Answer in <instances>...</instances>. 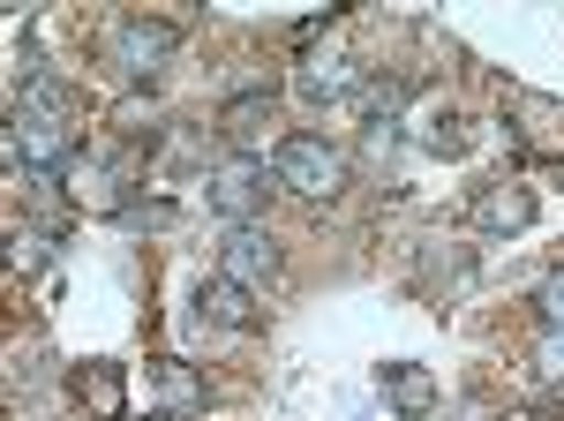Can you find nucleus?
I'll return each mask as SVG.
<instances>
[{"instance_id":"nucleus-21","label":"nucleus","mask_w":564,"mask_h":421,"mask_svg":"<svg viewBox=\"0 0 564 421\" xmlns=\"http://www.w3.org/2000/svg\"><path fill=\"white\" fill-rule=\"evenodd\" d=\"M452 421H489V407H481V399H467V407H452Z\"/></svg>"},{"instance_id":"nucleus-1","label":"nucleus","mask_w":564,"mask_h":421,"mask_svg":"<svg viewBox=\"0 0 564 421\" xmlns=\"http://www.w3.org/2000/svg\"><path fill=\"white\" fill-rule=\"evenodd\" d=\"M8 151L39 173H68L84 159V106L61 76H31L8 106Z\"/></svg>"},{"instance_id":"nucleus-9","label":"nucleus","mask_w":564,"mask_h":421,"mask_svg":"<svg viewBox=\"0 0 564 421\" xmlns=\"http://www.w3.org/2000/svg\"><path fill=\"white\" fill-rule=\"evenodd\" d=\"M68 391H76V407L90 421H129V369L121 361H84L68 377Z\"/></svg>"},{"instance_id":"nucleus-3","label":"nucleus","mask_w":564,"mask_h":421,"mask_svg":"<svg viewBox=\"0 0 564 421\" xmlns=\"http://www.w3.org/2000/svg\"><path fill=\"white\" fill-rule=\"evenodd\" d=\"M106 53H113V68H121L129 84H143V76H159L181 53V23H166V15H121Z\"/></svg>"},{"instance_id":"nucleus-18","label":"nucleus","mask_w":564,"mask_h":421,"mask_svg":"<svg viewBox=\"0 0 564 421\" xmlns=\"http://www.w3.org/2000/svg\"><path fill=\"white\" fill-rule=\"evenodd\" d=\"M45 249H53V226H15V234H8V256H15L23 271H31Z\"/></svg>"},{"instance_id":"nucleus-15","label":"nucleus","mask_w":564,"mask_h":421,"mask_svg":"<svg viewBox=\"0 0 564 421\" xmlns=\"http://www.w3.org/2000/svg\"><path fill=\"white\" fill-rule=\"evenodd\" d=\"M414 143H422L430 159H459V151H467V121H459L452 106H436V114H422V128H414Z\"/></svg>"},{"instance_id":"nucleus-4","label":"nucleus","mask_w":564,"mask_h":421,"mask_svg":"<svg viewBox=\"0 0 564 421\" xmlns=\"http://www.w3.org/2000/svg\"><path fill=\"white\" fill-rule=\"evenodd\" d=\"M68 204L84 218H129V204H135L129 159H76L68 166Z\"/></svg>"},{"instance_id":"nucleus-13","label":"nucleus","mask_w":564,"mask_h":421,"mask_svg":"<svg viewBox=\"0 0 564 421\" xmlns=\"http://www.w3.org/2000/svg\"><path fill=\"white\" fill-rule=\"evenodd\" d=\"M384 399H391V414L422 421L436 407V377H430V369H414V361H391V369H384Z\"/></svg>"},{"instance_id":"nucleus-17","label":"nucleus","mask_w":564,"mask_h":421,"mask_svg":"<svg viewBox=\"0 0 564 421\" xmlns=\"http://www.w3.org/2000/svg\"><path fill=\"white\" fill-rule=\"evenodd\" d=\"M459 287H475V256H467V249L430 256V263H422V294H459Z\"/></svg>"},{"instance_id":"nucleus-6","label":"nucleus","mask_w":564,"mask_h":421,"mask_svg":"<svg viewBox=\"0 0 564 421\" xmlns=\"http://www.w3.org/2000/svg\"><path fill=\"white\" fill-rule=\"evenodd\" d=\"M505 121H512V143H520L527 159H557L564 166V98L512 90V98H505Z\"/></svg>"},{"instance_id":"nucleus-10","label":"nucleus","mask_w":564,"mask_h":421,"mask_svg":"<svg viewBox=\"0 0 564 421\" xmlns=\"http://www.w3.org/2000/svg\"><path fill=\"white\" fill-rule=\"evenodd\" d=\"M218 128H226V143H234V159H257L263 136L279 128V98H271V90H241V98H226Z\"/></svg>"},{"instance_id":"nucleus-16","label":"nucleus","mask_w":564,"mask_h":421,"mask_svg":"<svg viewBox=\"0 0 564 421\" xmlns=\"http://www.w3.org/2000/svg\"><path fill=\"white\" fill-rule=\"evenodd\" d=\"M159 391H166V421L204 414V391H196V377H188V361H166V369H159Z\"/></svg>"},{"instance_id":"nucleus-14","label":"nucleus","mask_w":564,"mask_h":421,"mask_svg":"<svg viewBox=\"0 0 564 421\" xmlns=\"http://www.w3.org/2000/svg\"><path fill=\"white\" fill-rule=\"evenodd\" d=\"M294 84H302L308 106H332V98H354L361 76H354L347 61H302V76H294Z\"/></svg>"},{"instance_id":"nucleus-8","label":"nucleus","mask_w":564,"mask_h":421,"mask_svg":"<svg viewBox=\"0 0 564 421\" xmlns=\"http://www.w3.org/2000/svg\"><path fill=\"white\" fill-rule=\"evenodd\" d=\"M534 188H527V181H489V188H475V204H467V226H475V234H489V241H497V234H505V241H512V234H527V226H534Z\"/></svg>"},{"instance_id":"nucleus-5","label":"nucleus","mask_w":564,"mask_h":421,"mask_svg":"<svg viewBox=\"0 0 564 421\" xmlns=\"http://www.w3.org/2000/svg\"><path fill=\"white\" fill-rule=\"evenodd\" d=\"M271 181H279V173H263V159H218L212 181H204V196H212V210L226 226H257Z\"/></svg>"},{"instance_id":"nucleus-20","label":"nucleus","mask_w":564,"mask_h":421,"mask_svg":"<svg viewBox=\"0 0 564 421\" xmlns=\"http://www.w3.org/2000/svg\"><path fill=\"white\" fill-rule=\"evenodd\" d=\"M534 309H542V324H550V332H564V263L550 271V279H542V294H534Z\"/></svg>"},{"instance_id":"nucleus-12","label":"nucleus","mask_w":564,"mask_h":421,"mask_svg":"<svg viewBox=\"0 0 564 421\" xmlns=\"http://www.w3.org/2000/svg\"><path fill=\"white\" fill-rule=\"evenodd\" d=\"M399 106H406V76H361L354 114H361V128H369V136H384V128L399 121Z\"/></svg>"},{"instance_id":"nucleus-2","label":"nucleus","mask_w":564,"mask_h":421,"mask_svg":"<svg viewBox=\"0 0 564 421\" xmlns=\"http://www.w3.org/2000/svg\"><path fill=\"white\" fill-rule=\"evenodd\" d=\"M271 173H279V188H294V196H308V204H339V196L354 188V159L332 143V136H316V128H294V136L279 143Z\"/></svg>"},{"instance_id":"nucleus-19","label":"nucleus","mask_w":564,"mask_h":421,"mask_svg":"<svg viewBox=\"0 0 564 421\" xmlns=\"http://www.w3.org/2000/svg\"><path fill=\"white\" fill-rule=\"evenodd\" d=\"M534 377H542V384H564V332H542V338H534Z\"/></svg>"},{"instance_id":"nucleus-11","label":"nucleus","mask_w":564,"mask_h":421,"mask_svg":"<svg viewBox=\"0 0 564 421\" xmlns=\"http://www.w3.org/2000/svg\"><path fill=\"white\" fill-rule=\"evenodd\" d=\"M196 309H204V324H218V332H257V301H249V287H234V279H212L204 294H196Z\"/></svg>"},{"instance_id":"nucleus-7","label":"nucleus","mask_w":564,"mask_h":421,"mask_svg":"<svg viewBox=\"0 0 564 421\" xmlns=\"http://www.w3.org/2000/svg\"><path fill=\"white\" fill-rule=\"evenodd\" d=\"M279 263H286V256H279V241H271L263 226H226V241H218V279H234V287L257 294V287L279 279Z\"/></svg>"}]
</instances>
